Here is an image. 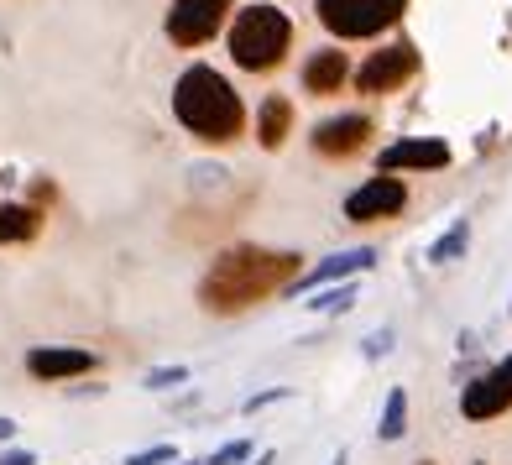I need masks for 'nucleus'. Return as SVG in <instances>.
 Returning a JSON list of instances; mask_svg holds the SVG:
<instances>
[{
  "label": "nucleus",
  "instance_id": "f8f14e48",
  "mask_svg": "<svg viewBox=\"0 0 512 465\" xmlns=\"http://www.w3.org/2000/svg\"><path fill=\"white\" fill-rule=\"evenodd\" d=\"M403 168H450V147L434 142V136H413V142H392L382 147V173H403Z\"/></svg>",
  "mask_w": 512,
  "mask_h": 465
},
{
  "label": "nucleus",
  "instance_id": "393cba45",
  "mask_svg": "<svg viewBox=\"0 0 512 465\" xmlns=\"http://www.w3.org/2000/svg\"><path fill=\"white\" fill-rule=\"evenodd\" d=\"M11 439H16V418L0 413V445H11Z\"/></svg>",
  "mask_w": 512,
  "mask_h": 465
},
{
  "label": "nucleus",
  "instance_id": "5701e85b",
  "mask_svg": "<svg viewBox=\"0 0 512 465\" xmlns=\"http://www.w3.org/2000/svg\"><path fill=\"white\" fill-rule=\"evenodd\" d=\"M387 351H392V330H377V335L361 340V356H366V361H377V356H387Z\"/></svg>",
  "mask_w": 512,
  "mask_h": 465
},
{
  "label": "nucleus",
  "instance_id": "9b49d317",
  "mask_svg": "<svg viewBox=\"0 0 512 465\" xmlns=\"http://www.w3.org/2000/svg\"><path fill=\"white\" fill-rule=\"evenodd\" d=\"M371 136L366 115H335V121H319L314 126V152L319 157H356Z\"/></svg>",
  "mask_w": 512,
  "mask_h": 465
},
{
  "label": "nucleus",
  "instance_id": "39448f33",
  "mask_svg": "<svg viewBox=\"0 0 512 465\" xmlns=\"http://www.w3.org/2000/svg\"><path fill=\"white\" fill-rule=\"evenodd\" d=\"M507 408H512V356H502L497 366H486L481 377L460 387V418H471V424H492Z\"/></svg>",
  "mask_w": 512,
  "mask_h": 465
},
{
  "label": "nucleus",
  "instance_id": "a211bd4d",
  "mask_svg": "<svg viewBox=\"0 0 512 465\" xmlns=\"http://www.w3.org/2000/svg\"><path fill=\"white\" fill-rule=\"evenodd\" d=\"M309 314H351L356 309V283H335V288H319L309 293Z\"/></svg>",
  "mask_w": 512,
  "mask_h": 465
},
{
  "label": "nucleus",
  "instance_id": "6ab92c4d",
  "mask_svg": "<svg viewBox=\"0 0 512 465\" xmlns=\"http://www.w3.org/2000/svg\"><path fill=\"white\" fill-rule=\"evenodd\" d=\"M189 377H194V371L183 366V361H173V366H152L147 377H142V387L147 392H173V387H189Z\"/></svg>",
  "mask_w": 512,
  "mask_h": 465
},
{
  "label": "nucleus",
  "instance_id": "7ed1b4c3",
  "mask_svg": "<svg viewBox=\"0 0 512 465\" xmlns=\"http://www.w3.org/2000/svg\"><path fill=\"white\" fill-rule=\"evenodd\" d=\"M293 48V21L277 6H246L230 27V58L246 74H267V68L283 63V53Z\"/></svg>",
  "mask_w": 512,
  "mask_h": 465
},
{
  "label": "nucleus",
  "instance_id": "dca6fc26",
  "mask_svg": "<svg viewBox=\"0 0 512 465\" xmlns=\"http://www.w3.org/2000/svg\"><path fill=\"white\" fill-rule=\"evenodd\" d=\"M377 434L387 439V445H398V439L408 434V392L392 387L382 398V418H377Z\"/></svg>",
  "mask_w": 512,
  "mask_h": 465
},
{
  "label": "nucleus",
  "instance_id": "412c9836",
  "mask_svg": "<svg viewBox=\"0 0 512 465\" xmlns=\"http://www.w3.org/2000/svg\"><path fill=\"white\" fill-rule=\"evenodd\" d=\"M251 450H256L251 439H230V445H220V450L209 455L204 465H246V460H251Z\"/></svg>",
  "mask_w": 512,
  "mask_h": 465
},
{
  "label": "nucleus",
  "instance_id": "4468645a",
  "mask_svg": "<svg viewBox=\"0 0 512 465\" xmlns=\"http://www.w3.org/2000/svg\"><path fill=\"white\" fill-rule=\"evenodd\" d=\"M37 230H42V204H6L0 199V246L37 241Z\"/></svg>",
  "mask_w": 512,
  "mask_h": 465
},
{
  "label": "nucleus",
  "instance_id": "ddd939ff",
  "mask_svg": "<svg viewBox=\"0 0 512 465\" xmlns=\"http://www.w3.org/2000/svg\"><path fill=\"white\" fill-rule=\"evenodd\" d=\"M351 79V63H345V53L340 48H324V53H314L309 63H304V89L309 95H340V84Z\"/></svg>",
  "mask_w": 512,
  "mask_h": 465
},
{
  "label": "nucleus",
  "instance_id": "423d86ee",
  "mask_svg": "<svg viewBox=\"0 0 512 465\" xmlns=\"http://www.w3.org/2000/svg\"><path fill=\"white\" fill-rule=\"evenodd\" d=\"M225 11H230V0H173L168 42H178V48H199V42H209L225 27Z\"/></svg>",
  "mask_w": 512,
  "mask_h": 465
},
{
  "label": "nucleus",
  "instance_id": "bb28decb",
  "mask_svg": "<svg viewBox=\"0 0 512 465\" xmlns=\"http://www.w3.org/2000/svg\"><path fill=\"white\" fill-rule=\"evenodd\" d=\"M330 465H351V450H335V455H330Z\"/></svg>",
  "mask_w": 512,
  "mask_h": 465
},
{
  "label": "nucleus",
  "instance_id": "f03ea898",
  "mask_svg": "<svg viewBox=\"0 0 512 465\" xmlns=\"http://www.w3.org/2000/svg\"><path fill=\"white\" fill-rule=\"evenodd\" d=\"M173 115L199 136V142H209V147L236 142V136L246 131V105H241V95H236V89H230L209 63H194L189 74L178 79V89H173Z\"/></svg>",
  "mask_w": 512,
  "mask_h": 465
},
{
  "label": "nucleus",
  "instance_id": "c85d7f7f",
  "mask_svg": "<svg viewBox=\"0 0 512 465\" xmlns=\"http://www.w3.org/2000/svg\"><path fill=\"white\" fill-rule=\"evenodd\" d=\"M418 465H429V460H418Z\"/></svg>",
  "mask_w": 512,
  "mask_h": 465
},
{
  "label": "nucleus",
  "instance_id": "4be33fe9",
  "mask_svg": "<svg viewBox=\"0 0 512 465\" xmlns=\"http://www.w3.org/2000/svg\"><path fill=\"white\" fill-rule=\"evenodd\" d=\"M173 460H178V450H173V445H147V450L126 455V465H173Z\"/></svg>",
  "mask_w": 512,
  "mask_h": 465
},
{
  "label": "nucleus",
  "instance_id": "cd10ccee",
  "mask_svg": "<svg viewBox=\"0 0 512 465\" xmlns=\"http://www.w3.org/2000/svg\"><path fill=\"white\" fill-rule=\"evenodd\" d=\"M173 465H204V460H173Z\"/></svg>",
  "mask_w": 512,
  "mask_h": 465
},
{
  "label": "nucleus",
  "instance_id": "f257e3e1",
  "mask_svg": "<svg viewBox=\"0 0 512 465\" xmlns=\"http://www.w3.org/2000/svg\"><path fill=\"white\" fill-rule=\"evenodd\" d=\"M298 277V257L293 251H267V246H230L225 257H215V267L199 283V304L209 314H241L256 298H267L277 288H288Z\"/></svg>",
  "mask_w": 512,
  "mask_h": 465
},
{
  "label": "nucleus",
  "instance_id": "0eeeda50",
  "mask_svg": "<svg viewBox=\"0 0 512 465\" xmlns=\"http://www.w3.org/2000/svg\"><path fill=\"white\" fill-rule=\"evenodd\" d=\"M413 74H418V53H413V42H392V48L371 53V58L361 63L356 84H361V95H392V89L408 84Z\"/></svg>",
  "mask_w": 512,
  "mask_h": 465
},
{
  "label": "nucleus",
  "instance_id": "b1692460",
  "mask_svg": "<svg viewBox=\"0 0 512 465\" xmlns=\"http://www.w3.org/2000/svg\"><path fill=\"white\" fill-rule=\"evenodd\" d=\"M0 465H37V450H21V445H11V450H0Z\"/></svg>",
  "mask_w": 512,
  "mask_h": 465
},
{
  "label": "nucleus",
  "instance_id": "aec40b11",
  "mask_svg": "<svg viewBox=\"0 0 512 465\" xmlns=\"http://www.w3.org/2000/svg\"><path fill=\"white\" fill-rule=\"evenodd\" d=\"M288 398H293V387H267V392H251V398L241 403V413H246V418H256L262 408H277V403H288Z\"/></svg>",
  "mask_w": 512,
  "mask_h": 465
},
{
  "label": "nucleus",
  "instance_id": "2eb2a0df",
  "mask_svg": "<svg viewBox=\"0 0 512 465\" xmlns=\"http://www.w3.org/2000/svg\"><path fill=\"white\" fill-rule=\"evenodd\" d=\"M288 126H293V100L272 95V100L262 105V115H256V136H262V147L277 152V147L288 142Z\"/></svg>",
  "mask_w": 512,
  "mask_h": 465
},
{
  "label": "nucleus",
  "instance_id": "1a4fd4ad",
  "mask_svg": "<svg viewBox=\"0 0 512 465\" xmlns=\"http://www.w3.org/2000/svg\"><path fill=\"white\" fill-rule=\"evenodd\" d=\"M408 204V189H403V178H371L361 183V189L345 199V220L351 225H371V220H392L398 209Z\"/></svg>",
  "mask_w": 512,
  "mask_h": 465
},
{
  "label": "nucleus",
  "instance_id": "c756f323",
  "mask_svg": "<svg viewBox=\"0 0 512 465\" xmlns=\"http://www.w3.org/2000/svg\"><path fill=\"white\" fill-rule=\"evenodd\" d=\"M507 314H512V309H507Z\"/></svg>",
  "mask_w": 512,
  "mask_h": 465
},
{
  "label": "nucleus",
  "instance_id": "20e7f679",
  "mask_svg": "<svg viewBox=\"0 0 512 465\" xmlns=\"http://www.w3.org/2000/svg\"><path fill=\"white\" fill-rule=\"evenodd\" d=\"M314 11L319 27L335 37H377L408 11V0H314Z\"/></svg>",
  "mask_w": 512,
  "mask_h": 465
},
{
  "label": "nucleus",
  "instance_id": "6e6552de",
  "mask_svg": "<svg viewBox=\"0 0 512 465\" xmlns=\"http://www.w3.org/2000/svg\"><path fill=\"white\" fill-rule=\"evenodd\" d=\"M95 366L100 356L84 351V345H32L27 351V371L37 382H74V377H89Z\"/></svg>",
  "mask_w": 512,
  "mask_h": 465
},
{
  "label": "nucleus",
  "instance_id": "a878e982",
  "mask_svg": "<svg viewBox=\"0 0 512 465\" xmlns=\"http://www.w3.org/2000/svg\"><path fill=\"white\" fill-rule=\"evenodd\" d=\"M246 465H277V450H262L256 460H246Z\"/></svg>",
  "mask_w": 512,
  "mask_h": 465
},
{
  "label": "nucleus",
  "instance_id": "9d476101",
  "mask_svg": "<svg viewBox=\"0 0 512 465\" xmlns=\"http://www.w3.org/2000/svg\"><path fill=\"white\" fill-rule=\"evenodd\" d=\"M371 262H377V251L371 246H356V251H340V257H324L314 272L293 277V293H319V288H335V283H351L356 272H366Z\"/></svg>",
  "mask_w": 512,
  "mask_h": 465
},
{
  "label": "nucleus",
  "instance_id": "f3484780",
  "mask_svg": "<svg viewBox=\"0 0 512 465\" xmlns=\"http://www.w3.org/2000/svg\"><path fill=\"white\" fill-rule=\"evenodd\" d=\"M465 246H471V225L455 220V225L445 230V236H439V241L429 246V262H434V267H450V262H460V257H465Z\"/></svg>",
  "mask_w": 512,
  "mask_h": 465
}]
</instances>
